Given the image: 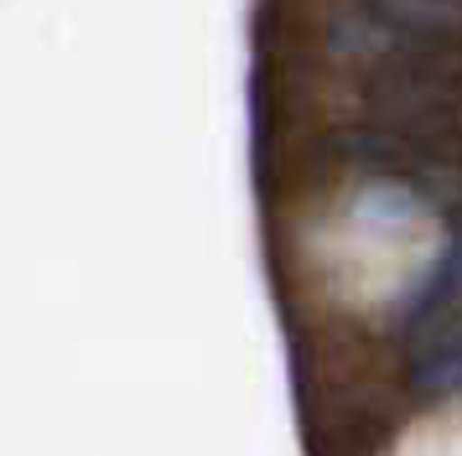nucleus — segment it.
Segmentation results:
<instances>
[{"instance_id":"nucleus-2","label":"nucleus","mask_w":462,"mask_h":456,"mask_svg":"<svg viewBox=\"0 0 462 456\" xmlns=\"http://www.w3.org/2000/svg\"><path fill=\"white\" fill-rule=\"evenodd\" d=\"M369 16L411 37L462 41V0H369Z\"/></svg>"},{"instance_id":"nucleus-3","label":"nucleus","mask_w":462,"mask_h":456,"mask_svg":"<svg viewBox=\"0 0 462 456\" xmlns=\"http://www.w3.org/2000/svg\"><path fill=\"white\" fill-rule=\"evenodd\" d=\"M462 296V233L452 239V249L437 260V269H431V280L411 296V311H405V322L411 327H426V322H437L441 311L452 306Z\"/></svg>"},{"instance_id":"nucleus-1","label":"nucleus","mask_w":462,"mask_h":456,"mask_svg":"<svg viewBox=\"0 0 462 456\" xmlns=\"http://www.w3.org/2000/svg\"><path fill=\"white\" fill-rule=\"evenodd\" d=\"M411 389L416 394H452L462 389V311L452 322L431 327L411 352Z\"/></svg>"}]
</instances>
